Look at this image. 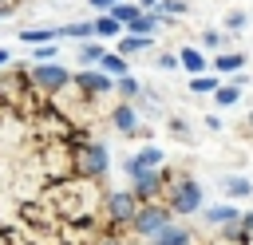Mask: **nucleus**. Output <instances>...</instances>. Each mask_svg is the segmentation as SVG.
<instances>
[{
	"instance_id": "obj_14",
	"label": "nucleus",
	"mask_w": 253,
	"mask_h": 245,
	"mask_svg": "<svg viewBox=\"0 0 253 245\" xmlns=\"http://www.w3.org/2000/svg\"><path fill=\"white\" fill-rule=\"evenodd\" d=\"M59 36H79V40H91V36H99V32H95V24H91V20H79V24H63V28H59Z\"/></svg>"
},
{
	"instance_id": "obj_29",
	"label": "nucleus",
	"mask_w": 253,
	"mask_h": 245,
	"mask_svg": "<svg viewBox=\"0 0 253 245\" xmlns=\"http://www.w3.org/2000/svg\"><path fill=\"white\" fill-rule=\"evenodd\" d=\"M8 12H12V8H0V16H8Z\"/></svg>"
},
{
	"instance_id": "obj_1",
	"label": "nucleus",
	"mask_w": 253,
	"mask_h": 245,
	"mask_svg": "<svg viewBox=\"0 0 253 245\" xmlns=\"http://www.w3.org/2000/svg\"><path fill=\"white\" fill-rule=\"evenodd\" d=\"M190 245H253V209L241 213L237 221L221 225V229L210 233V237H190Z\"/></svg>"
},
{
	"instance_id": "obj_23",
	"label": "nucleus",
	"mask_w": 253,
	"mask_h": 245,
	"mask_svg": "<svg viewBox=\"0 0 253 245\" xmlns=\"http://www.w3.org/2000/svg\"><path fill=\"white\" fill-rule=\"evenodd\" d=\"M158 67H166V71L174 67V71H178L182 63H178V55H174V51H162V55H158Z\"/></svg>"
},
{
	"instance_id": "obj_2",
	"label": "nucleus",
	"mask_w": 253,
	"mask_h": 245,
	"mask_svg": "<svg viewBox=\"0 0 253 245\" xmlns=\"http://www.w3.org/2000/svg\"><path fill=\"white\" fill-rule=\"evenodd\" d=\"M166 205H170V213H194V209L202 205V190H198V182H190V178H174V182L166 186Z\"/></svg>"
},
{
	"instance_id": "obj_18",
	"label": "nucleus",
	"mask_w": 253,
	"mask_h": 245,
	"mask_svg": "<svg viewBox=\"0 0 253 245\" xmlns=\"http://www.w3.org/2000/svg\"><path fill=\"white\" fill-rule=\"evenodd\" d=\"M115 91H119V95H123V99H134V95H138V91H142V87H138V83H134V79H130V75H119V79H115Z\"/></svg>"
},
{
	"instance_id": "obj_12",
	"label": "nucleus",
	"mask_w": 253,
	"mask_h": 245,
	"mask_svg": "<svg viewBox=\"0 0 253 245\" xmlns=\"http://www.w3.org/2000/svg\"><path fill=\"white\" fill-rule=\"evenodd\" d=\"M241 213L233 209V205H217V209H206V221L210 225H229V221H237Z\"/></svg>"
},
{
	"instance_id": "obj_8",
	"label": "nucleus",
	"mask_w": 253,
	"mask_h": 245,
	"mask_svg": "<svg viewBox=\"0 0 253 245\" xmlns=\"http://www.w3.org/2000/svg\"><path fill=\"white\" fill-rule=\"evenodd\" d=\"M99 67H103L107 75H115V79L130 71V67H126V55H119V51H103V59H99Z\"/></svg>"
},
{
	"instance_id": "obj_26",
	"label": "nucleus",
	"mask_w": 253,
	"mask_h": 245,
	"mask_svg": "<svg viewBox=\"0 0 253 245\" xmlns=\"http://www.w3.org/2000/svg\"><path fill=\"white\" fill-rule=\"evenodd\" d=\"M4 63H8V51H4V47H0V67H4Z\"/></svg>"
},
{
	"instance_id": "obj_20",
	"label": "nucleus",
	"mask_w": 253,
	"mask_h": 245,
	"mask_svg": "<svg viewBox=\"0 0 253 245\" xmlns=\"http://www.w3.org/2000/svg\"><path fill=\"white\" fill-rule=\"evenodd\" d=\"M79 59H83V63H99V59H103V47H95V43H83V47H79Z\"/></svg>"
},
{
	"instance_id": "obj_24",
	"label": "nucleus",
	"mask_w": 253,
	"mask_h": 245,
	"mask_svg": "<svg viewBox=\"0 0 253 245\" xmlns=\"http://www.w3.org/2000/svg\"><path fill=\"white\" fill-rule=\"evenodd\" d=\"M225 28L241 32V28H245V16H241V12H229V16H225Z\"/></svg>"
},
{
	"instance_id": "obj_28",
	"label": "nucleus",
	"mask_w": 253,
	"mask_h": 245,
	"mask_svg": "<svg viewBox=\"0 0 253 245\" xmlns=\"http://www.w3.org/2000/svg\"><path fill=\"white\" fill-rule=\"evenodd\" d=\"M12 4H16V0H0V8H12Z\"/></svg>"
},
{
	"instance_id": "obj_16",
	"label": "nucleus",
	"mask_w": 253,
	"mask_h": 245,
	"mask_svg": "<svg viewBox=\"0 0 253 245\" xmlns=\"http://www.w3.org/2000/svg\"><path fill=\"white\" fill-rule=\"evenodd\" d=\"M95 32H99V36H123L126 28H123V24H119V20L107 12V16H99V20H95Z\"/></svg>"
},
{
	"instance_id": "obj_6",
	"label": "nucleus",
	"mask_w": 253,
	"mask_h": 245,
	"mask_svg": "<svg viewBox=\"0 0 253 245\" xmlns=\"http://www.w3.org/2000/svg\"><path fill=\"white\" fill-rule=\"evenodd\" d=\"M75 83H79L83 91H91V95L111 91V75H99V71H79V75H75Z\"/></svg>"
},
{
	"instance_id": "obj_22",
	"label": "nucleus",
	"mask_w": 253,
	"mask_h": 245,
	"mask_svg": "<svg viewBox=\"0 0 253 245\" xmlns=\"http://www.w3.org/2000/svg\"><path fill=\"white\" fill-rule=\"evenodd\" d=\"M202 40H206V47H221V43H225V36H221V32H213V28H210V32H202Z\"/></svg>"
},
{
	"instance_id": "obj_15",
	"label": "nucleus",
	"mask_w": 253,
	"mask_h": 245,
	"mask_svg": "<svg viewBox=\"0 0 253 245\" xmlns=\"http://www.w3.org/2000/svg\"><path fill=\"white\" fill-rule=\"evenodd\" d=\"M213 67H217V71H237V67H245V55H241V51H221V55L213 59Z\"/></svg>"
},
{
	"instance_id": "obj_5",
	"label": "nucleus",
	"mask_w": 253,
	"mask_h": 245,
	"mask_svg": "<svg viewBox=\"0 0 253 245\" xmlns=\"http://www.w3.org/2000/svg\"><path fill=\"white\" fill-rule=\"evenodd\" d=\"M158 24H162V16L146 8V12H138V16L126 24V32H134V36H154V32H158Z\"/></svg>"
},
{
	"instance_id": "obj_17",
	"label": "nucleus",
	"mask_w": 253,
	"mask_h": 245,
	"mask_svg": "<svg viewBox=\"0 0 253 245\" xmlns=\"http://www.w3.org/2000/svg\"><path fill=\"white\" fill-rule=\"evenodd\" d=\"M190 87H194L198 95H213V91H217V79H213V75H194Z\"/></svg>"
},
{
	"instance_id": "obj_10",
	"label": "nucleus",
	"mask_w": 253,
	"mask_h": 245,
	"mask_svg": "<svg viewBox=\"0 0 253 245\" xmlns=\"http://www.w3.org/2000/svg\"><path fill=\"white\" fill-rule=\"evenodd\" d=\"M55 36H59V28H28V32H20V40L32 43V47H36V43H51Z\"/></svg>"
},
{
	"instance_id": "obj_21",
	"label": "nucleus",
	"mask_w": 253,
	"mask_h": 245,
	"mask_svg": "<svg viewBox=\"0 0 253 245\" xmlns=\"http://www.w3.org/2000/svg\"><path fill=\"white\" fill-rule=\"evenodd\" d=\"M55 59V43H36V63H51Z\"/></svg>"
},
{
	"instance_id": "obj_11",
	"label": "nucleus",
	"mask_w": 253,
	"mask_h": 245,
	"mask_svg": "<svg viewBox=\"0 0 253 245\" xmlns=\"http://www.w3.org/2000/svg\"><path fill=\"white\" fill-rule=\"evenodd\" d=\"M221 190H225L229 198H249V194H253V186H249L245 178H237V174H229V178H221Z\"/></svg>"
},
{
	"instance_id": "obj_19",
	"label": "nucleus",
	"mask_w": 253,
	"mask_h": 245,
	"mask_svg": "<svg viewBox=\"0 0 253 245\" xmlns=\"http://www.w3.org/2000/svg\"><path fill=\"white\" fill-rule=\"evenodd\" d=\"M213 99H217L221 107H237V83H233V87H217Z\"/></svg>"
},
{
	"instance_id": "obj_4",
	"label": "nucleus",
	"mask_w": 253,
	"mask_h": 245,
	"mask_svg": "<svg viewBox=\"0 0 253 245\" xmlns=\"http://www.w3.org/2000/svg\"><path fill=\"white\" fill-rule=\"evenodd\" d=\"M111 126H115L119 134H138V115H134V107H130V103H119V107L111 111Z\"/></svg>"
},
{
	"instance_id": "obj_25",
	"label": "nucleus",
	"mask_w": 253,
	"mask_h": 245,
	"mask_svg": "<svg viewBox=\"0 0 253 245\" xmlns=\"http://www.w3.org/2000/svg\"><path fill=\"white\" fill-rule=\"evenodd\" d=\"M87 4H91V8H103V12H111L119 0H87Z\"/></svg>"
},
{
	"instance_id": "obj_13",
	"label": "nucleus",
	"mask_w": 253,
	"mask_h": 245,
	"mask_svg": "<svg viewBox=\"0 0 253 245\" xmlns=\"http://www.w3.org/2000/svg\"><path fill=\"white\" fill-rule=\"evenodd\" d=\"M150 12H158V16L166 20V16H186V12H190V4H186V0H158Z\"/></svg>"
},
{
	"instance_id": "obj_9",
	"label": "nucleus",
	"mask_w": 253,
	"mask_h": 245,
	"mask_svg": "<svg viewBox=\"0 0 253 245\" xmlns=\"http://www.w3.org/2000/svg\"><path fill=\"white\" fill-rule=\"evenodd\" d=\"M178 63H182L186 71H194V75L206 71V55H202L198 47H182V51H178Z\"/></svg>"
},
{
	"instance_id": "obj_27",
	"label": "nucleus",
	"mask_w": 253,
	"mask_h": 245,
	"mask_svg": "<svg viewBox=\"0 0 253 245\" xmlns=\"http://www.w3.org/2000/svg\"><path fill=\"white\" fill-rule=\"evenodd\" d=\"M138 4H142V8H154V4H158V0H138Z\"/></svg>"
},
{
	"instance_id": "obj_3",
	"label": "nucleus",
	"mask_w": 253,
	"mask_h": 245,
	"mask_svg": "<svg viewBox=\"0 0 253 245\" xmlns=\"http://www.w3.org/2000/svg\"><path fill=\"white\" fill-rule=\"evenodd\" d=\"M32 79H36V87H43L47 95H55V91H63V87L71 83V71H63V67L51 59V63H36V67H32Z\"/></svg>"
},
{
	"instance_id": "obj_7",
	"label": "nucleus",
	"mask_w": 253,
	"mask_h": 245,
	"mask_svg": "<svg viewBox=\"0 0 253 245\" xmlns=\"http://www.w3.org/2000/svg\"><path fill=\"white\" fill-rule=\"evenodd\" d=\"M146 47H150V40L146 36H134V32H123V40H119V55H138Z\"/></svg>"
},
{
	"instance_id": "obj_30",
	"label": "nucleus",
	"mask_w": 253,
	"mask_h": 245,
	"mask_svg": "<svg viewBox=\"0 0 253 245\" xmlns=\"http://www.w3.org/2000/svg\"><path fill=\"white\" fill-rule=\"evenodd\" d=\"M249 122H253V119H249Z\"/></svg>"
}]
</instances>
